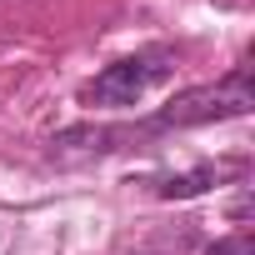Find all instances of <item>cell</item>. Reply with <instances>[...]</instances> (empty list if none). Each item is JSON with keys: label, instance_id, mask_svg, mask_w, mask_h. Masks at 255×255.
I'll return each instance as SVG.
<instances>
[{"label": "cell", "instance_id": "1", "mask_svg": "<svg viewBox=\"0 0 255 255\" xmlns=\"http://www.w3.org/2000/svg\"><path fill=\"white\" fill-rule=\"evenodd\" d=\"M255 90H250V70L235 65L225 80L215 85H195L185 95H175L160 115H150L140 130H190V125H210V120H230V115H250Z\"/></svg>", "mask_w": 255, "mask_h": 255}, {"label": "cell", "instance_id": "2", "mask_svg": "<svg viewBox=\"0 0 255 255\" xmlns=\"http://www.w3.org/2000/svg\"><path fill=\"white\" fill-rule=\"evenodd\" d=\"M175 75V55L170 50H140V55H125V60H115V65H105L90 85H85V100L90 105H105V110H120V105H135V100H145L160 80H170Z\"/></svg>", "mask_w": 255, "mask_h": 255}, {"label": "cell", "instance_id": "3", "mask_svg": "<svg viewBox=\"0 0 255 255\" xmlns=\"http://www.w3.org/2000/svg\"><path fill=\"white\" fill-rule=\"evenodd\" d=\"M215 180H220V165H200V170H190V175H170V180L160 185V200H190V195L210 190Z\"/></svg>", "mask_w": 255, "mask_h": 255}, {"label": "cell", "instance_id": "4", "mask_svg": "<svg viewBox=\"0 0 255 255\" xmlns=\"http://www.w3.org/2000/svg\"><path fill=\"white\" fill-rule=\"evenodd\" d=\"M210 255H255V245H250V235H230V240H215Z\"/></svg>", "mask_w": 255, "mask_h": 255}]
</instances>
